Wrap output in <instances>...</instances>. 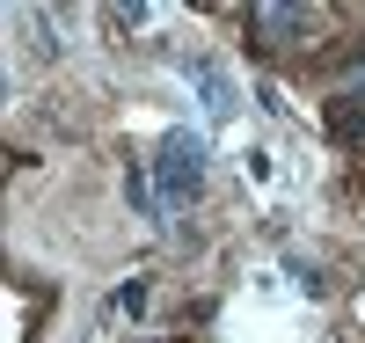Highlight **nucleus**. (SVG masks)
<instances>
[{
  "mask_svg": "<svg viewBox=\"0 0 365 343\" xmlns=\"http://www.w3.org/2000/svg\"><path fill=\"white\" fill-rule=\"evenodd\" d=\"M249 29H256V44H263V51H285V44L307 37V8H278V0H270V8L249 15Z\"/></svg>",
  "mask_w": 365,
  "mask_h": 343,
  "instance_id": "f03ea898",
  "label": "nucleus"
},
{
  "mask_svg": "<svg viewBox=\"0 0 365 343\" xmlns=\"http://www.w3.org/2000/svg\"><path fill=\"white\" fill-rule=\"evenodd\" d=\"M110 22H117V29H146V22H154V8H110Z\"/></svg>",
  "mask_w": 365,
  "mask_h": 343,
  "instance_id": "20e7f679",
  "label": "nucleus"
},
{
  "mask_svg": "<svg viewBox=\"0 0 365 343\" xmlns=\"http://www.w3.org/2000/svg\"><path fill=\"white\" fill-rule=\"evenodd\" d=\"M197 96H205V110H212V124H227L234 117V88L212 73V66H197Z\"/></svg>",
  "mask_w": 365,
  "mask_h": 343,
  "instance_id": "7ed1b4c3",
  "label": "nucleus"
},
{
  "mask_svg": "<svg viewBox=\"0 0 365 343\" xmlns=\"http://www.w3.org/2000/svg\"><path fill=\"white\" fill-rule=\"evenodd\" d=\"M154 183H161V212L197 205V190H205V139L175 124V132L161 139V153H154Z\"/></svg>",
  "mask_w": 365,
  "mask_h": 343,
  "instance_id": "f257e3e1",
  "label": "nucleus"
}]
</instances>
